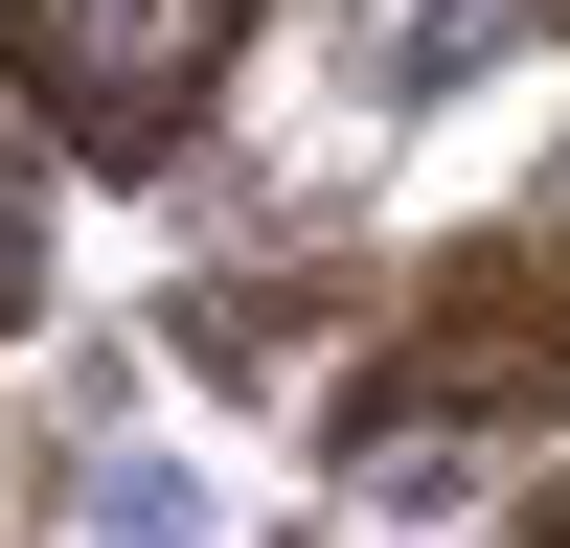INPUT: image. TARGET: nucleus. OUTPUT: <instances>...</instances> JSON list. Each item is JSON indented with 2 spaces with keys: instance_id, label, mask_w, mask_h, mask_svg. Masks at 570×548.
<instances>
[{
  "instance_id": "1",
  "label": "nucleus",
  "mask_w": 570,
  "mask_h": 548,
  "mask_svg": "<svg viewBox=\"0 0 570 548\" xmlns=\"http://www.w3.org/2000/svg\"><path fill=\"white\" fill-rule=\"evenodd\" d=\"M548 411H570V206L411 274V320L365 343V389H343V457H365V480H434V457L548 434Z\"/></svg>"
},
{
  "instance_id": "2",
  "label": "nucleus",
  "mask_w": 570,
  "mask_h": 548,
  "mask_svg": "<svg viewBox=\"0 0 570 548\" xmlns=\"http://www.w3.org/2000/svg\"><path fill=\"white\" fill-rule=\"evenodd\" d=\"M252 23H274V0H0V115H23L46 160L137 183V160L206 137V91H228Z\"/></svg>"
},
{
  "instance_id": "3",
  "label": "nucleus",
  "mask_w": 570,
  "mask_h": 548,
  "mask_svg": "<svg viewBox=\"0 0 570 548\" xmlns=\"http://www.w3.org/2000/svg\"><path fill=\"white\" fill-rule=\"evenodd\" d=\"M23 297H46V137L0 115V320H23Z\"/></svg>"
},
{
  "instance_id": "4",
  "label": "nucleus",
  "mask_w": 570,
  "mask_h": 548,
  "mask_svg": "<svg viewBox=\"0 0 570 548\" xmlns=\"http://www.w3.org/2000/svg\"><path fill=\"white\" fill-rule=\"evenodd\" d=\"M502 548H570V480H548V502H525V526H502Z\"/></svg>"
}]
</instances>
